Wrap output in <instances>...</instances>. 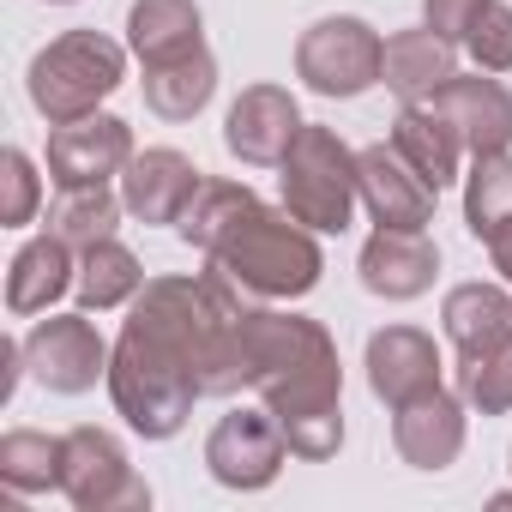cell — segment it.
<instances>
[{"label":"cell","mask_w":512,"mask_h":512,"mask_svg":"<svg viewBox=\"0 0 512 512\" xmlns=\"http://www.w3.org/2000/svg\"><path fill=\"white\" fill-rule=\"evenodd\" d=\"M247 350H253V386L266 410L284 422V440L296 458L320 464L344 446V368L338 344L320 320L247 308Z\"/></svg>","instance_id":"6da1fadb"},{"label":"cell","mask_w":512,"mask_h":512,"mask_svg":"<svg viewBox=\"0 0 512 512\" xmlns=\"http://www.w3.org/2000/svg\"><path fill=\"white\" fill-rule=\"evenodd\" d=\"M211 266L229 272L247 296H260V302H296L320 284L326 272V253L314 241L308 223H296L290 211H272L260 199V211H253L217 253H211Z\"/></svg>","instance_id":"7a4b0ae2"},{"label":"cell","mask_w":512,"mask_h":512,"mask_svg":"<svg viewBox=\"0 0 512 512\" xmlns=\"http://www.w3.org/2000/svg\"><path fill=\"white\" fill-rule=\"evenodd\" d=\"M127 79V49L103 31H67L55 37L37 61H31V103L49 127L97 115V103H109Z\"/></svg>","instance_id":"3957f363"},{"label":"cell","mask_w":512,"mask_h":512,"mask_svg":"<svg viewBox=\"0 0 512 512\" xmlns=\"http://www.w3.org/2000/svg\"><path fill=\"white\" fill-rule=\"evenodd\" d=\"M278 181H284V211L296 223H308L314 235H344L350 229V211H356V151L332 133V127H302L290 157L278 163Z\"/></svg>","instance_id":"277c9868"},{"label":"cell","mask_w":512,"mask_h":512,"mask_svg":"<svg viewBox=\"0 0 512 512\" xmlns=\"http://www.w3.org/2000/svg\"><path fill=\"white\" fill-rule=\"evenodd\" d=\"M380 61H386L380 31L350 13L308 25L296 43V79L320 97H362L368 85H380Z\"/></svg>","instance_id":"5b68a950"},{"label":"cell","mask_w":512,"mask_h":512,"mask_svg":"<svg viewBox=\"0 0 512 512\" xmlns=\"http://www.w3.org/2000/svg\"><path fill=\"white\" fill-rule=\"evenodd\" d=\"M61 494L79 512H139V506H151L145 476L127 464V446L109 428L61 434Z\"/></svg>","instance_id":"8992f818"},{"label":"cell","mask_w":512,"mask_h":512,"mask_svg":"<svg viewBox=\"0 0 512 512\" xmlns=\"http://www.w3.org/2000/svg\"><path fill=\"white\" fill-rule=\"evenodd\" d=\"M109 344L97 338V326L85 314H49L25 332V374L49 392H91L97 380H109Z\"/></svg>","instance_id":"52a82bcc"},{"label":"cell","mask_w":512,"mask_h":512,"mask_svg":"<svg viewBox=\"0 0 512 512\" xmlns=\"http://www.w3.org/2000/svg\"><path fill=\"white\" fill-rule=\"evenodd\" d=\"M284 458H290V440H284V422L272 410H235L205 440V470L223 488H235V494L272 488L278 470H284Z\"/></svg>","instance_id":"ba28073f"},{"label":"cell","mask_w":512,"mask_h":512,"mask_svg":"<svg viewBox=\"0 0 512 512\" xmlns=\"http://www.w3.org/2000/svg\"><path fill=\"white\" fill-rule=\"evenodd\" d=\"M302 127L308 121H302V109H296V97L284 85H247L223 115V145L247 169H278Z\"/></svg>","instance_id":"9c48e42d"},{"label":"cell","mask_w":512,"mask_h":512,"mask_svg":"<svg viewBox=\"0 0 512 512\" xmlns=\"http://www.w3.org/2000/svg\"><path fill=\"white\" fill-rule=\"evenodd\" d=\"M356 193H362V205H368V217L380 229H428L434 223V199H440V187L422 181L398 145L356 151Z\"/></svg>","instance_id":"30bf717a"},{"label":"cell","mask_w":512,"mask_h":512,"mask_svg":"<svg viewBox=\"0 0 512 512\" xmlns=\"http://www.w3.org/2000/svg\"><path fill=\"white\" fill-rule=\"evenodd\" d=\"M133 163V127L121 115H79L49 133V175L55 187H97Z\"/></svg>","instance_id":"8fae6325"},{"label":"cell","mask_w":512,"mask_h":512,"mask_svg":"<svg viewBox=\"0 0 512 512\" xmlns=\"http://www.w3.org/2000/svg\"><path fill=\"white\" fill-rule=\"evenodd\" d=\"M428 109L458 133V145L470 151V157H488V151H506L512 145V91L500 85V79H488L482 67L464 79V73H452L434 97H428Z\"/></svg>","instance_id":"7c38bea8"},{"label":"cell","mask_w":512,"mask_h":512,"mask_svg":"<svg viewBox=\"0 0 512 512\" xmlns=\"http://www.w3.org/2000/svg\"><path fill=\"white\" fill-rule=\"evenodd\" d=\"M362 290L368 296H386V302H416L434 290V272H440V247L422 235V229H374L368 247H362Z\"/></svg>","instance_id":"4fadbf2b"},{"label":"cell","mask_w":512,"mask_h":512,"mask_svg":"<svg viewBox=\"0 0 512 512\" xmlns=\"http://www.w3.org/2000/svg\"><path fill=\"white\" fill-rule=\"evenodd\" d=\"M392 446L410 470H446L464 452V392H422L392 410Z\"/></svg>","instance_id":"5bb4252c"},{"label":"cell","mask_w":512,"mask_h":512,"mask_svg":"<svg viewBox=\"0 0 512 512\" xmlns=\"http://www.w3.org/2000/svg\"><path fill=\"white\" fill-rule=\"evenodd\" d=\"M199 181L205 175L193 169V157H181L169 145H151V151H133V163L121 169V199L139 223H181Z\"/></svg>","instance_id":"9a60e30c"},{"label":"cell","mask_w":512,"mask_h":512,"mask_svg":"<svg viewBox=\"0 0 512 512\" xmlns=\"http://www.w3.org/2000/svg\"><path fill=\"white\" fill-rule=\"evenodd\" d=\"M434 386H440V350H434L428 332L386 326V332L368 338V392L380 404L398 410V404H410V398H422Z\"/></svg>","instance_id":"2e32d148"},{"label":"cell","mask_w":512,"mask_h":512,"mask_svg":"<svg viewBox=\"0 0 512 512\" xmlns=\"http://www.w3.org/2000/svg\"><path fill=\"white\" fill-rule=\"evenodd\" d=\"M73 278H79L73 247H67L55 229L31 235V241L13 253V272H7V314H19V320L49 314V308L73 290Z\"/></svg>","instance_id":"e0dca14e"},{"label":"cell","mask_w":512,"mask_h":512,"mask_svg":"<svg viewBox=\"0 0 512 512\" xmlns=\"http://www.w3.org/2000/svg\"><path fill=\"white\" fill-rule=\"evenodd\" d=\"M458 73V55L440 31H392L386 37V61H380V79L398 103H428L446 79Z\"/></svg>","instance_id":"ac0fdd59"},{"label":"cell","mask_w":512,"mask_h":512,"mask_svg":"<svg viewBox=\"0 0 512 512\" xmlns=\"http://www.w3.org/2000/svg\"><path fill=\"white\" fill-rule=\"evenodd\" d=\"M127 49L145 67L181 61V55L205 49V19H199L193 0H133V13H127Z\"/></svg>","instance_id":"d6986e66"},{"label":"cell","mask_w":512,"mask_h":512,"mask_svg":"<svg viewBox=\"0 0 512 512\" xmlns=\"http://www.w3.org/2000/svg\"><path fill=\"white\" fill-rule=\"evenodd\" d=\"M440 320H446V338L458 356H482L494 344H512V296L494 284H458L446 296Z\"/></svg>","instance_id":"ffe728a7"},{"label":"cell","mask_w":512,"mask_h":512,"mask_svg":"<svg viewBox=\"0 0 512 512\" xmlns=\"http://www.w3.org/2000/svg\"><path fill=\"white\" fill-rule=\"evenodd\" d=\"M253 211H260V193H253L247 181H199V193H193V205L181 211L175 229H181L187 247H199L205 260H211V253H217Z\"/></svg>","instance_id":"44dd1931"},{"label":"cell","mask_w":512,"mask_h":512,"mask_svg":"<svg viewBox=\"0 0 512 512\" xmlns=\"http://www.w3.org/2000/svg\"><path fill=\"white\" fill-rule=\"evenodd\" d=\"M217 91V61L205 49L181 55V61H163V67H145V109L157 121H193Z\"/></svg>","instance_id":"7402d4cb"},{"label":"cell","mask_w":512,"mask_h":512,"mask_svg":"<svg viewBox=\"0 0 512 512\" xmlns=\"http://www.w3.org/2000/svg\"><path fill=\"white\" fill-rule=\"evenodd\" d=\"M392 145L410 157V169H416L422 181H434V187L458 181V157H464V145H458V133H452L428 103H404V109H398V121H392Z\"/></svg>","instance_id":"603a6c76"},{"label":"cell","mask_w":512,"mask_h":512,"mask_svg":"<svg viewBox=\"0 0 512 512\" xmlns=\"http://www.w3.org/2000/svg\"><path fill=\"white\" fill-rule=\"evenodd\" d=\"M73 290H79V308H85V314H109V308H127V302L145 290V272H139L133 253L109 235V241H97V247L79 253Z\"/></svg>","instance_id":"cb8c5ba5"},{"label":"cell","mask_w":512,"mask_h":512,"mask_svg":"<svg viewBox=\"0 0 512 512\" xmlns=\"http://www.w3.org/2000/svg\"><path fill=\"white\" fill-rule=\"evenodd\" d=\"M121 211H127V199L109 193V181H97V187H61V193L49 199V229H55L73 253H85V247H97V241L115 235Z\"/></svg>","instance_id":"d4e9b609"},{"label":"cell","mask_w":512,"mask_h":512,"mask_svg":"<svg viewBox=\"0 0 512 512\" xmlns=\"http://www.w3.org/2000/svg\"><path fill=\"white\" fill-rule=\"evenodd\" d=\"M464 223L476 241L500 235L512 223V151H488V157H470V175H464Z\"/></svg>","instance_id":"484cf974"},{"label":"cell","mask_w":512,"mask_h":512,"mask_svg":"<svg viewBox=\"0 0 512 512\" xmlns=\"http://www.w3.org/2000/svg\"><path fill=\"white\" fill-rule=\"evenodd\" d=\"M0 482L13 494H43L61 488V434H37V428H13L0 440Z\"/></svg>","instance_id":"4316f807"},{"label":"cell","mask_w":512,"mask_h":512,"mask_svg":"<svg viewBox=\"0 0 512 512\" xmlns=\"http://www.w3.org/2000/svg\"><path fill=\"white\" fill-rule=\"evenodd\" d=\"M458 392L470 410L506 416L512 410V344H494L482 356H458Z\"/></svg>","instance_id":"83f0119b"},{"label":"cell","mask_w":512,"mask_h":512,"mask_svg":"<svg viewBox=\"0 0 512 512\" xmlns=\"http://www.w3.org/2000/svg\"><path fill=\"white\" fill-rule=\"evenodd\" d=\"M43 205V181H37V163L13 145V151H0V223L7 229H25Z\"/></svg>","instance_id":"f1b7e54d"},{"label":"cell","mask_w":512,"mask_h":512,"mask_svg":"<svg viewBox=\"0 0 512 512\" xmlns=\"http://www.w3.org/2000/svg\"><path fill=\"white\" fill-rule=\"evenodd\" d=\"M464 49H470V61L482 73H512V7L488 0L482 19H476V31L464 37Z\"/></svg>","instance_id":"f546056e"},{"label":"cell","mask_w":512,"mask_h":512,"mask_svg":"<svg viewBox=\"0 0 512 512\" xmlns=\"http://www.w3.org/2000/svg\"><path fill=\"white\" fill-rule=\"evenodd\" d=\"M482 7H488V0H422V25L440 31L446 43H464V37L476 31Z\"/></svg>","instance_id":"4dcf8cb0"},{"label":"cell","mask_w":512,"mask_h":512,"mask_svg":"<svg viewBox=\"0 0 512 512\" xmlns=\"http://www.w3.org/2000/svg\"><path fill=\"white\" fill-rule=\"evenodd\" d=\"M488 260H494V272L512 284V223H506L500 235H488Z\"/></svg>","instance_id":"1f68e13d"},{"label":"cell","mask_w":512,"mask_h":512,"mask_svg":"<svg viewBox=\"0 0 512 512\" xmlns=\"http://www.w3.org/2000/svg\"><path fill=\"white\" fill-rule=\"evenodd\" d=\"M494 506H512V488H506V494H500V500H494Z\"/></svg>","instance_id":"d6a6232c"},{"label":"cell","mask_w":512,"mask_h":512,"mask_svg":"<svg viewBox=\"0 0 512 512\" xmlns=\"http://www.w3.org/2000/svg\"><path fill=\"white\" fill-rule=\"evenodd\" d=\"M49 7H73V0H49Z\"/></svg>","instance_id":"836d02e7"}]
</instances>
